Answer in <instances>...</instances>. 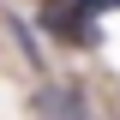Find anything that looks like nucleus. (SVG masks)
<instances>
[{
    "label": "nucleus",
    "instance_id": "1",
    "mask_svg": "<svg viewBox=\"0 0 120 120\" xmlns=\"http://www.w3.org/2000/svg\"><path fill=\"white\" fill-rule=\"evenodd\" d=\"M42 30L54 36V42H72V48H96V42H102L96 18H90L78 0H48V6H42Z\"/></svg>",
    "mask_w": 120,
    "mask_h": 120
},
{
    "label": "nucleus",
    "instance_id": "2",
    "mask_svg": "<svg viewBox=\"0 0 120 120\" xmlns=\"http://www.w3.org/2000/svg\"><path fill=\"white\" fill-rule=\"evenodd\" d=\"M54 102H60V120H90V102H84V84H66V90L54 96Z\"/></svg>",
    "mask_w": 120,
    "mask_h": 120
},
{
    "label": "nucleus",
    "instance_id": "3",
    "mask_svg": "<svg viewBox=\"0 0 120 120\" xmlns=\"http://www.w3.org/2000/svg\"><path fill=\"white\" fill-rule=\"evenodd\" d=\"M78 6H84V12H90V18H102V12H114L120 0H78Z\"/></svg>",
    "mask_w": 120,
    "mask_h": 120
}]
</instances>
